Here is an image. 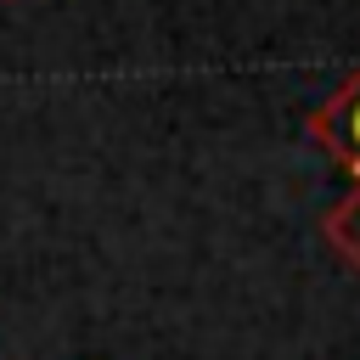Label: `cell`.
<instances>
[{
    "instance_id": "cell-1",
    "label": "cell",
    "mask_w": 360,
    "mask_h": 360,
    "mask_svg": "<svg viewBox=\"0 0 360 360\" xmlns=\"http://www.w3.org/2000/svg\"><path fill=\"white\" fill-rule=\"evenodd\" d=\"M309 135L321 141V152L360 186V68L349 79H338V90L309 112Z\"/></svg>"
},
{
    "instance_id": "cell-2",
    "label": "cell",
    "mask_w": 360,
    "mask_h": 360,
    "mask_svg": "<svg viewBox=\"0 0 360 360\" xmlns=\"http://www.w3.org/2000/svg\"><path fill=\"white\" fill-rule=\"evenodd\" d=\"M321 231H326V248H332L349 270H360V186H349V197L326 208Z\"/></svg>"
}]
</instances>
